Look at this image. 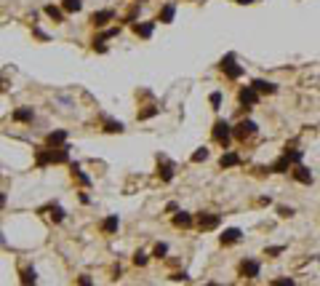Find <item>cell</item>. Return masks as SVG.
I'll return each instance as SVG.
<instances>
[{
    "label": "cell",
    "mask_w": 320,
    "mask_h": 286,
    "mask_svg": "<svg viewBox=\"0 0 320 286\" xmlns=\"http://www.w3.org/2000/svg\"><path fill=\"white\" fill-rule=\"evenodd\" d=\"M43 14L48 16L54 24H64V19H67V14H64V8L61 5H54V3H48V5H43Z\"/></svg>",
    "instance_id": "cell-18"
},
{
    "label": "cell",
    "mask_w": 320,
    "mask_h": 286,
    "mask_svg": "<svg viewBox=\"0 0 320 286\" xmlns=\"http://www.w3.org/2000/svg\"><path fill=\"white\" fill-rule=\"evenodd\" d=\"M78 286H94L91 276H78Z\"/></svg>",
    "instance_id": "cell-39"
},
{
    "label": "cell",
    "mask_w": 320,
    "mask_h": 286,
    "mask_svg": "<svg viewBox=\"0 0 320 286\" xmlns=\"http://www.w3.org/2000/svg\"><path fill=\"white\" fill-rule=\"evenodd\" d=\"M171 281H176V284H187V281H190V273H184V270H181V273H171Z\"/></svg>",
    "instance_id": "cell-38"
},
{
    "label": "cell",
    "mask_w": 320,
    "mask_h": 286,
    "mask_svg": "<svg viewBox=\"0 0 320 286\" xmlns=\"http://www.w3.org/2000/svg\"><path fill=\"white\" fill-rule=\"evenodd\" d=\"M294 214H296L294 206H278V217H280V220H291Z\"/></svg>",
    "instance_id": "cell-36"
},
{
    "label": "cell",
    "mask_w": 320,
    "mask_h": 286,
    "mask_svg": "<svg viewBox=\"0 0 320 286\" xmlns=\"http://www.w3.org/2000/svg\"><path fill=\"white\" fill-rule=\"evenodd\" d=\"M288 174H291V179H294V182H299V185H304V187H312V185H315V174H312V169H307L304 163L294 166Z\"/></svg>",
    "instance_id": "cell-8"
},
{
    "label": "cell",
    "mask_w": 320,
    "mask_h": 286,
    "mask_svg": "<svg viewBox=\"0 0 320 286\" xmlns=\"http://www.w3.org/2000/svg\"><path fill=\"white\" fill-rule=\"evenodd\" d=\"M238 276L240 278H259L261 276V262L254 260V257H243V260L238 262Z\"/></svg>",
    "instance_id": "cell-6"
},
{
    "label": "cell",
    "mask_w": 320,
    "mask_h": 286,
    "mask_svg": "<svg viewBox=\"0 0 320 286\" xmlns=\"http://www.w3.org/2000/svg\"><path fill=\"white\" fill-rule=\"evenodd\" d=\"M112 19H115V11H112V8H99V11L91 14V24H94L96 30H99V27H107Z\"/></svg>",
    "instance_id": "cell-12"
},
{
    "label": "cell",
    "mask_w": 320,
    "mask_h": 286,
    "mask_svg": "<svg viewBox=\"0 0 320 286\" xmlns=\"http://www.w3.org/2000/svg\"><path fill=\"white\" fill-rule=\"evenodd\" d=\"M208 158H211V150H208V147H198V150L190 155V161H192V163H205Z\"/></svg>",
    "instance_id": "cell-29"
},
{
    "label": "cell",
    "mask_w": 320,
    "mask_h": 286,
    "mask_svg": "<svg viewBox=\"0 0 320 286\" xmlns=\"http://www.w3.org/2000/svg\"><path fill=\"white\" fill-rule=\"evenodd\" d=\"M61 8H64V14H78V11H83V0H61Z\"/></svg>",
    "instance_id": "cell-28"
},
{
    "label": "cell",
    "mask_w": 320,
    "mask_h": 286,
    "mask_svg": "<svg viewBox=\"0 0 320 286\" xmlns=\"http://www.w3.org/2000/svg\"><path fill=\"white\" fill-rule=\"evenodd\" d=\"M174 227H179V230H190V227H195V214H190V211H184V209H179L174 214Z\"/></svg>",
    "instance_id": "cell-13"
},
{
    "label": "cell",
    "mask_w": 320,
    "mask_h": 286,
    "mask_svg": "<svg viewBox=\"0 0 320 286\" xmlns=\"http://www.w3.org/2000/svg\"><path fill=\"white\" fill-rule=\"evenodd\" d=\"M243 163V155L235 150H224L221 153V158H219V169H235V166Z\"/></svg>",
    "instance_id": "cell-16"
},
{
    "label": "cell",
    "mask_w": 320,
    "mask_h": 286,
    "mask_svg": "<svg viewBox=\"0 0 320 286\" xmlns=\"http://www.w3.org/2000/svg\"><path fill=\"white\" fill-rule=\"evenodd\" d=\"M101 131H104V134H123L125 126L120 123V121H112V118L104 115V129H101Z\"/></svg>",
    "instance_id": "cell-26"
},
{
    "label": "cell",
    "mask_w": 320,
    "mask_h": 286,
    "mask_svg": "<svg viewBox=\"0 0 320 286\" xmlns=\"http://www.w3.org/2000/svg\"><path fill=\"white\" fill-rule=\"evenodd\" d=\"M221 102H224V94H221V91H211V94H208V105H211V110L219 112V110H221Z\"/></svg>",
    "instance_id": "cell-30"
},
{
    "label": "cell",
    "mask_w": 320,
    "mask_h": 286,
    "mask_svg": "<svg viewBox=\"0 0 320 286\" xmlns=\"http://www.w3.org/2000/svg\"><path fill=\"white\" fill-rule=\"evenodd\" d=\"M219 225H221V214H216V211H198L195 214L198 230H216Z\"/></svg>",
    "instance_id": "cell-7"
},
{
    "label": "cell",
    "mask_w": 320,
    "mask_h": 286,
    "mask_svg": "<svg viewBox=\"0 0 320 286\" xmlns=\"http://www.w3.org/2000/svg\"><path fill=\"white\" fill-rule=\"evenodd\" d=\"M283 155H288L294 166L304 163V150H296V147H288V145H285V147H283Z\"/></svg>",
    "instance_id": "cell-25"
},
{
    "label": "cell",
    "mask_w": 320,
    "mask_h": 286,
    "mask_svg": "<svg viewBox=\"0 0 320 286\" xmlns=\"http://www.w3.org/2000/svg\"><path fill=\"white\" fill-rule=\"evenodd\" d=\"M270 286H296L294 278H288V276H278V278H272Z\"/></svg>",
    "instance_id": "cell-35"
},
{
    "label": "cell",
    "mask_w": 320,
    "mask_h": 286,
    "mask_svg": "<svg viewBox=\"0 0 320 286\" xmlns=\"http://www.w3.org/2000/svg\"><path fill=\"white\" fill-rule=\"evenodd\" d=\"M158 176H160V182H174V176H176V163L168 161L165 155H158Z\"/></svg>",
    "instance_id": "cell-9"
},
{
    "label": "cell",
    "mask_w": 320,
    "mask_h": 286,
    "mask_svg": "<svg viewBox=\"0 0 320 286\" xmlns=\"http://www.w3.org/2000/svg\"><path fill=\"white\" fill-rule=\"evenodd\" d=\"M291 169H294V163H291V158L280 153V155L275 158V161H272L270 166H267V169H261V171H264V174H288Z\"/></svg>",
    "instance_id": "cell-10"
},
{
    "label": "cell",
    "mask_w": 320,
    "mask_h": 286,
    "mask_svg": "<svg viewBox=\"0 0 320 286\" xmlns=\"http://www.w3.org/2000/svg\"><path fill=\"white\" fill-rule=\"evenodd\" d=\"M0 91H5V81H3V78H0Z\"/></svg>",
    "instance_id": "cell-46"
},
{
    "label": "cell",
    "mask_w": 320,
    "mask_h": 286,
    "mask_svg": "<svg viewBox=\"0 0 320 286\" xmlns=\"http://www.w3.org/2000/svg\"><path fill=\"white\" fill-rule=\"evenodd\" d=\"M5 206V193H0V209Z\"/></svg>",
    "instance_id": "cell-45"
},
{
    "label": "cell",
    "mask_w": 320,
    "mask_h": 286,
    "mask_svg": "<svg viewBox=\"0 0 320 286\" xmlns=\"http://www.w3.org/2000/svg\"><path fill=\"white\" fill-rule=\"evenodd\" d=\"M45 211H51V222H54V225H59V222H64V217H67V211L64 209H61V206L59 203H45V206H40V209H38V214H45Z\"/></svg>",
    "instance_id": "cell-15"
},
{
    "label": "cell",
    "mask_w": 320,
    "mask_h": 286,
    "mask_svg": "<svg viewBox=\"0 0 320 286\" xmlns=\"http://www.w3.org/2000/svg\"><path fill=\"white\" fill-rule=\"evenodd\" d=\"M120 35V27H107L104 32H101L99 38H104V41H110V38H118Z\"/></svg>",
    "instance_id": "cell-37"
},
{
    "label": "cell",
    "mask_w": 320,
    "mask_h": 286,
    "mask_svg": "<svg viewBox=\"0 0 320 286\" xmlns=\"http://www.w3.org/2000/svg\"><path fill=\"white\" fill-rule=\"evenodd\" d=\"M205 286H221V284H214V281H211V284H205Z\"/></svg>",
    "instance_id": "cell-47"
},
{
    "label": "cell",
    "mask_w": 320,
    "mask_h": 286,
    "mask_svg": "<svg viewBox=\"0 0 320 286\" xmlns=\"http://www.w3.org/2000/svg\"><path fill=\"white\" fill-rule=\"evenodd\" d=\"M155 24H158V22H134V24H131V30H134V35L150 41L152 32H155Z\"/></svg>",
    "instance_id": "cell-17"
},
{
    "label": "cell",
    "mask_w": 320,
    "mask_h": 286,
    "mask_svg": "<svg viewBox=\"0 0 320 286\" xmlns=\"http://www.w3.org/2000/svg\"><path fill=\"white\" fill-rule=\"evenodd\" d=\"M256 134H259V123L251 121V118H243V121L232 123V139H238V142H248Z\"/></svg>",
    "instance_id": "cell-4"
},
{
    "label": "cell",
    "mask_w": 320,
    "mask_h": 286,
    "mask_svg": "<svg viewBox=\"0 0 320 286\" xmlns=\"http://www.w3.org/2000/svg\"><path fill=\"white\" fill-rule=\"evenodd\" d=\"M219 70L224 72L227 81H240V78L245 75V67L238 62V56L232 54V51H227V54L219 59Z\"/></svg>",
    "instance_id": "cell-3"
},
{
    "label": "cell",
    "mask_w": 320,
    "mask_h": 286,
    "mask_svg": "<svg viewBox=\"0 0 320 286\" xmlns=\"http://www.w3.org/2000/svg\"><path fill=\"white\" fill-rule=\"evenodd\" d=\"M70 171H72V179H78L83 187H91V185H94V179H91V176L85 174L83 169H80V163H78V161H75V163H70Z\"/></svg>",
    "instance_id": "cell-23"
},
{
    "label": "cell",
    "mask_w": 320,
    "mask_h": 286,
    "mask_svg": "<svg viewBox=\"0 0 320 286\" xmlns=\"http://www.w3.org/2000/svg\"><path fill=\"white\" fill-rule=\"evenodd\" d=\"M11 121H16V123H32V121H35V110H32V107H16V110L11 112Z\"/></svg>",
    "instance_id": "cell-21"
},
{
    "label": "cell",
    "mask_w": 320,
    "mask_h": 286,
    "mask_svg": "<svg viewBox=\"0 0 320 286\" xmlns=\"http://www.w3.org/2000/svg\"><path fill=\"white\" fill-rule=\"evenodd\" d=\"M99 230L104 233V236H115V233L120 230V217H118V214L104 217V220H101V225H99Z\"/></svg>",
    "instance_id": "cell-19"
},
{
    "label": "cell",
    "mask_w": 320,
    "mask_h": 286,
    "mask_svg": "<svg viewBox=\"0 0 320 286\" xmlns=\"http://www.w3.org/2000/svg\"><path fill=\"white\" fill-rule=\"evenodd\" d=\"M280 254H285V246H283V243H280V246H267V249H264V257H267V260H278Z\"/></svg>",
    "instance_id": "cell-31"
},
{
    "label": "cell",
    "mask_w": 320,
    "mask_h": 286,
    "mask_svg": "<svg viewBox=\"0 0 320 286\" xmlns=\"http://www.w3.org/2000/svg\"><path fill=\"white\" fill-rule=\"evenodd\" d=\"M211 139L221 147V150H230V142H232V123L227 118H216L214 129H211Z\"/></svg>",
    "instance_id": "cell-2"
},
{
    "label": "cell",
    "mask_w": 320,
    "mask_h": 286,
    "mask_svg": "<svg viewBox=\"0 0 320 286\" xmlns=\"http://www.w3.org/2000/svg\"><path fill=\"white\" fill-rule=\"evenodd\" d=\"M174 16H176V3H165L163 8L158 11V19L155 22H160V24H171Z\"/></svg>",
    "instance_id": "cell-22"
},
{
    "label": "cell",
    "mask_w": 320,
    "mask_h": 286,
    "mask_svg": "<svg viewBox=\"0 0 320 286\" xmlns=\"http://www.w3.org/2000/svg\"><path fill=\"white\" fill-rule=\"evenodd\" d=\"M70 142L61 147H38L35 150V166L38 169H45V166H56V163H70Z\"/></svg>",
    "instance_id": "cell-1"
},
{
    "label": "cell",
    "mask_w": 320,
    "mask_h": 286,
    "mask_svg": "<svg viewBox=\"0 0 320 286\" xmlns=\"http://www.w3.org/2000/svg\"><path fill=\"white\" fill-rule=\"evenodd\" d=\"M152 257H155V260H165V257H168V243H155V249H152Z\"/></svg>",
    "instance_id": "cell-33"
},
{
    "label": "cell",
    "mask_w": 320,
    "mask_h": 286,
    "mask_svg": "<svg viewBox=\"0 0 320 286\" xmlns=\"http://www.w3.org/2000/svg\"><path fill=\"white\" fill-rule=\"evenodd\" d=\"M19 278H21V286H38V270L35 267H24Z\"/></svg>",
    "instance_id": "cell-24"
},
{
    "label": "cell",
    "mask_w": 320,
    "mask_h": 286,
    "mask_svg": "<svg viewBox=\"0 0 320 286\" xmlns=\"http://www.w3.org/2000/svg\"><path fill=\"white\" fill-rule=\"evenodd\" d=\"M259 203H261V206H270V203H272V198H270V196H261V198H259Z\"/></svg>",
    "instance_id": "cell-43"
},
{
    "label": "cell",
    "mask_w": 320,
    "mask_h": 286,
    "mask_svg": "<svg viewBox=\"0 0 320 286\" xmlns=\"http://www.w3.org/2000/svg\"><path fill=\"white\" fill-rule=\"evenodd\" d=\"M45 145H48V147H61V145H67V131H64V129L48 131V134H45Z\"/></svg>",
    "instance_id": "cell-20"
},
{
    "label": "cell",
    "mask_w": 320,
    "mask_h": 286,
    "mask_svg": "<svg viewBox=\"0 0 320 286\" xmlns=\"http://www.w3.org/2000/svg\"><path fill=\"white\" fill-rule=\"evenodd\" d=\"M240 241H243V230H240V227H224L221 236H219V243L221 246H235Z\"/></svg>",
    "instance_id": "cell-14"
},
{
    "label": "cell",
    "mask_w": 320,
    "mask_h": 286,
    "mask_svg": "<svg viewBox=\"0 0 320 286\" xmlns=\"http://www.w3.org/2000/svg\"><path fill=\"white\" fill-rule=\"evenodd\" d=\"M235 3H240V5H251V3H256V0H235Z\"/></svg>",
    "instance_id": "cell-44"
},
{
    "label": "cell",
    "mask_w": 320,
    "mask_h": 286,
    "mask_svg": "<svg viewBox=\"0 0 320 286\" xmlns=\"http://www.w3.org/2000/svg\"><path fill=\"white\" fill-rule=\"evenodd\" d=\"M131 262H134L136 267H144L147 262H150V254H147V251H136V254H134V260H131Z\"/></svg>",
    "instance_id": "cell-34"
},
{
    "label": "cell",
    "mask_w": 320,
    "mask_h": 286,
    "mask_svg": "<svg viewBox=\"0 0 320 286\" xmlns=\"http://www.w3.org/2000/svg\"><path fill=\"white\" fill-rule=\"evenodd\" d=\"M259 102H261V94H259V91H256L251 83H248V86H240V88H238V105L243 107V110H254Z\"/></svg>",
    "instance_id": "cell-5"
},
{
    "label": "cell",
    "mask_w": 320,
    "mask_h": 286,
    "mask_svg": "<svg viewBox=\"0 0 320 286\" xmlns=\"http://www.w3.org/2000/svg\"><path fill=\"white\" fill-rule=\"evenodd\" d=\"M120 276H123V267H120V265H115V267H112V278H115V281H118Z\"/></svg>",
    "instance_id": "cell-42"
},
{
    "label": "cell",
    "mask_w": 320,
    "mask_h": 286,
    "mask_svg": "<svg viewBox=\"0 0 320 286\" xmlns=\"http://www.w3.org/2000/svg\"><path fill=\"white\" fill-rule=\"evenodd\" d=\"M251 86H254L261 96H272V94H278V91H280V86L275 81H267V78H254Z\"/></svg>",
    "instance_id": "cell-11"
},
{
    "label": "cell",
    "mask_w": 320,
    "mask_h": 286,
    "mask_svg": "<svg viewBox=\"0 0 320 286\" xmlns=\"http://www.w3.org/2000/svg\"><path fill=\"white\" fill-rule=\"evenodd\" d=\"M165 211H168V214H176V211H179V203H176V201H168V203H165Z\"/></svg>",
    "instance_id": "cell-40"
},
{
    "label": "cell",
    "mask_w": 320,
    "mask_h": 286,
    "mask_svg": "<svg viewBox=\"0 0 320 286\" xmlns=\"http://www.w3.org/2000/svg\"><path fill=\"white\" fill-rule=\"evenodd\" d=\"M32 35H35V38H40V41H48V35H45V32L40 30V27H32Z\"/></svg>",
    "instance_id": "cell-41"
},
{
    "label": "cell",
    "mask_w": 320,
    "mask_h": 286,
    "mask_svg": "<svg viewBox=\"0 0 320 286\" xmlns=\"http://www.w3.org/2000/svg\"><path fill=\"white\" fill-rule=\"evenodd\" d=\"M134 3H147V0H134Z\"/></svg>",
    "instance_id": "cell-48"
},
{
    "label": "cell",
    "mask_w": 320,
    "mask_h": 286,
    "mask_svg": "<svg viewBox=\"0 0 320 286\" xmlns=\"http://www.w3.org/2000/svg\"><path fill=\"white\" fill-rule=\"evenodd\" d=\"M91 48H94L96 54H107V51H110V48H107V41H104V38H99V35L91 41Z\"/></svg>",
    "instance_id": "cell-32"
},
{
    "label": "cell",
    "mask_w": 320,
    "mask_h": 286,
    "mask_svg": "<svg viewBox=\"0 0 320 286\" xmlns=\"http://www.w3.org/2000/svg\"><path fill=\"white\" fill-rule=\"evenodd\" d=\"M155 115H160V107H158V105H147L144 110L136 112V118H139V121H150V118H155Z\"/></svg>",
    "instance_id": "cell-27"
}]
</instances>
